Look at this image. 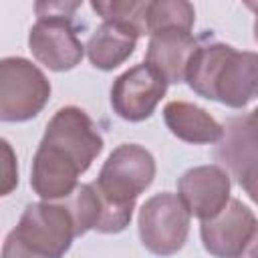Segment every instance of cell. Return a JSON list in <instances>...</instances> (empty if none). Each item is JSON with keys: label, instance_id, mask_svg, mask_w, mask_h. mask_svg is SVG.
Wrapping results in <instances>:
<instances>
[{"label": "cell", "instance_id": "cell-1", "mask_svg": "<svg viewBox=\"0 0 258 258\" xmlns=\"http://www.w3.org/2000/svg\"><path fill=\"white\" fill-rule=\"evenodd\" d=\"M103 137L79 107H60L46 123L32 157L30 187L44 202L67 200L79 187V175L103 151Z\"/></svg>", "mask_w": 258, "mask_h": 258}, {"label": "cell", "instance_id": "cell-2", "mask_svg": "<svg viewBox=\"0 0 258 258\" xmlns=\"http://www.w3.org/2000/svg\"><path fill=\"white\" fill-rule=\"evenodd\" d=\"M185 83L208 101L244 109L258 99V52L236 50L226 42L200 44L189 60Z\"/></svg>", "mask_w": 258, "mask_h": 258}, {"label": "cell", "instance_id": "cell-3", "mask_svg": "<svg viewBox=\"0 0 258 258\" xmlns=\"http://www.w3.org/2000/svg\"><path fill=\"white\" fill-rule=\"evenodd\" d=\"M75 238V220L64 204L34 202L8 232L2 258H62Z\"/></svg>", "mask_w": 258, "mask_h": 258}, {"label": "cell", "instance_id": "cell-4", "mask_svg": "<svg viewBox=\"0 0 258 258\" xmlns=\"http://www.w3.org/2000/svg\"><path fill=\"white\" fill-rule=\"evenodd\" d=\"M155 171L151 151L137 143H121L109 153L93 183L111 204L135 210L137 198L151 185Z\"/></svg>", "mask_w": 258, "mask_h": 258}, {"label": "cell", "instance_id": "cell-5", "mask_svg": "<svg viewBox=\"0 0 258 258\" xmlns=\"http://www.w3.org/2000/svg\"><path fill=\"white\" fill-rule=\"evenodd\" d=\"M50 81L24 56L0 60V119L22 123L36 117L50 99Z\"/></svg>", "mask_w": 258, "mask_h": 258}, {"label": "cell", "instance_id": "cell-6", "mask_svg": "<svg viewBox=\"0 0 258 258\" xmlns=\"http://www.w3.org/2000/svg\"><path fill=\"white\" fill-rule=\"evenodd\" d=\"M189 222L191 214L177 194H155L139 210L137 230L141 244L155 256H173L187 240Z\"/></svg>", "mask_w": 258, "mask_h": 258}, {"label": "cell", "instance_id": "cell-7", "mask_svg": "<svg viewBox=\"0 0 258 258\" xmlns=\"http://www.w3.org/2000/svg\"><path fill=\"white\" fill-rule=\"evenodd\" d=\"M165 91L167 81L147 62H139L113 81L111 107L121 119L139 123L153 115Z\"/></svg>", "mask_w": 258, "mask_h": 258}, {"label": "cell", "instance_id": "cell-8", "mask_svg": "<svg viewBox=\"0 0 258 258\" xmlns=\"http://www.w3.org/2000/svg\"><path fill=\"white\" fill-rule=\"evenodd\" d=\"M28 48L40 64L56 73L75 69L87 52V46L81 42L77 28L69 18L36 20L28 30Z\"/></svg>", "mask_w": 258, "mask_h": 258}, {"label": "cell", "instance_id": "cell-9", "mask_svg": "<svg viewBox=\"0 0 258 258\" xmlns=\"http://www.w3.org/2000/svg\"><path fill=\"white\" fill-rule=\"evenodd\" d=\"M232 181L222 165H196L177 179V196L191 216L206 222L216 218L232 200Z\"/></svg>", "mask_w": 258, "mask_h": 258}, {"label": "cell", "instance_id": "cell-10", "mask_svg": "<svg viewBox=\"0 0 258 258\" xmlns=\"http://www.w3.org/2000/svg\"><path fill=\"white\" fill-rule=\"evenodd\" d=\"M256 224L258 220L246 204L230 200L216 218L202 222L200 238L204 250L214 258H236L252 238Z\"/></svg>", "mask_w": 258, "mask_h": 258}, {"label": "cell", "instance_id": "cell-11", "mask_svg": "<svg viewBox=\"0 0 258 258\" xmlns=\"http://www.w3.org/2000/svg\"><path fill=\"white\" fill-rule=\"evenodd\" d=\"M62 204L73 214L77 236H83L89 230H97L101 234H119L129 226L133 216V210L111 204L93 181L81 183L67 200H62Z\"/></svg>", "mask_w": 258, "mask_h": 258}, {"label": "cell", "instance_id": "cell-12", "mask_svg": "<svg viewBox=\"0 0 258 258\" xmlns=\"http://www.w3.org/2000/svg\"><path fill=\"white\" fill-rule=\"evenodd\" d=\"M198 40L189 30L165 28L149 36L145 62L155 69L167 85H177L185 81L189 60L198 50Z\"/></svg>", "mask_w": 258, "mask_h": 258}, {"label": "cell", "instance_id": "cell-13", "mask_svg": "<svg viewBox=\"0 0 258 258\" xmlns=\"http://www.w3.org/2000/svg\"><path fill=\"white\" fill-rule=\"evenodd\" d=\"M163 121L171 135L191 145L218 143L226 131L206 109L187 101H169L163 107Z\"/></svg>", "mask_w": 258, "mask_h": 258}, {"label": "cell", "instance_id": "cell-14", "mask_svg": "<svg viewBox=\"0 0 258 258\" xmlns=\"http://www.w3.org/2000/svg\"><path fill=\"white\" fill-rule=\"evenodd\" d=\"M139 34L115 22H103L87 40V56L99 71H113L123 64L137 46Z\"/></svg>", "mask_w": 258, "mask_h": 258}, {"label": "cell", "instance_id": "cell-15", "mask_svg": "<svg viewBox=\"0 0 258 258\" xmlns=\"http://www.w3.org/2000/svg\"><path fill=\"white\" fill-rule=\"evenodd\" d=\"M149 4L151 0H97L91 8L103 22H115L135 30L139 36H149Z\"/></svg>", "mask_w": 258, "mask_h": 258}, {"label": "cell", "instance_id": "cell-16", "mask_svg": "<svg viewBox=\"0 0 258 258\" xmlns=\"http://www.w3.org/2000/svg\"><path fill=\"white\" fill-rule=\"evenodd\" d=\"M196 22V10L185 0H151L149 4V36L165 28L189 30Z\"/></svg>", "mask_w": 258, "mask_h": 258}, {"label": "cell", "instance_id": "cell-17", "mask_svg": "<svg viewBox=\"0 0 258 258\" xmlns=\"http://www.w3.org/2000/svg\"><path fill=\"white\" fill-rule=\"evenodd\" d=\"M232 173L236 175L240 187L246 191V196L258 204V151L252 149H244L242 153H238L234 159H230V163H226Z\"/></svg>", "mask_w": 258, "mask_h": 258}, {"label": "cell", "instance_id": "cell-18", "mask_svg": "<svg viewBox=\"0 0 258 258\" xmlns=\"http://www.w3.org/2000/svg\"><path fill=\"white\" fill-rule=\"evenodd\" d=\"M81 8V2H36L34 10L40 18H69L73 20L75 12Z\"/></svg>", "mask_w": 258, "mask_h": 258}, {"label": "cell", "instance_id": "cell-19", "mask_svg": "<svg viewBox=\"0 0 258 258\" xmlns=\"http://www.w3.org/2000/svg\"><path fill=\"white\" fill-rule=\"evenodd\" d=\"M234 127L238 129L240 137L244 139V143L252 149V151H258V107L248 113L246 117H240V119H232Z\"/></svg>", "mask_w": 258, "mask_h": 258}, {"label": "cell", "instance_id": "cell-20", "mask_svg": "<svg viewBox=\"0 0 258 258\" xmlns=\"http://www.w3.org/2000/svg\"><path fill=\"white\" fill-rule=\"evenodd\" d=\"M2 153H4V177H2V196H8L18 185V167L16 155L6 139H2Z\"/></svg>", "mask_w": 258, "mask_h": 258}, {"label": "cell", "instance_id": "cell-21", "mask_svg": "<svg viewBox=\"0 0 258 258\" xmlns=\"http://www.w3.org/2000/svg\"><path fill=\"white\" fill-rule=\"evenodd\" d=\"M236 258H258V224H256V228H254L252 238L248 240V244L244 246V250H242Z\"/></svg>", "mask_w": 258, "mask_h": 258}, {"label": "cell", "instance_id": "cell-22", "mask_svg": "<svg viewBox=\"0 0 258 258\" xmlns=\"http://www.w3.org/2000/svg\"><path fill=\"white\" fill-rule=\"evenodd\" d=\"M248 8L256 12V20H254V40L258 42V4H254V2H248Z\"/></svg>", "mask_w": 258, "mask_h": 258}]
</instances>
